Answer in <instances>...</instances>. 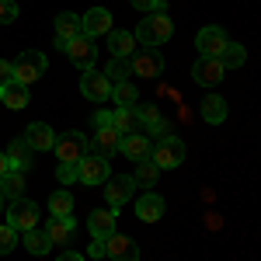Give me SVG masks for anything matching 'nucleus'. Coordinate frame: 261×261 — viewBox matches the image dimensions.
Instances as JSON below:
<instances>
[{
  "instance_id": "nucleus-1",
  "label": "nucleus",
  "mask_w": 261,
  "mask_h": 261,
  "mask_svg": "<svg viewBox=\"0 0 261 261\" xmlns=\"http://www.w3.org/2000/svg\"><path fill=\"white\" fill-rule=\"evenodd\" d=\"M171 32H174V24H171L167 14H146V18L140 21V28H136L133 39L143 42L146 49H157V45H164V42L171 39Z\"/></svg>"
},
{
  "instance_id": "nucleus-2",
  "label": "nucleus",
  "mask_w": 261,
  "mask_h": 261,
  "mask_svg": "<svg viewBox=\"0 0 261 261\" xmlns=\"http://www.w3.org/2000/svg\"><path fill=\"white\" fill-rule=\"evenodd\" d=\"M150 161L157 164L161 171L181 167V164H185V143H181L178 136H164V140H157V146L150 150Z\"/></svg>"
},
{
  "instance_id": "nucleus-3",
  "label": "nucleus",
  "mask_w": 261,
  "mask_h": 261,
  "mask_svg": "<svg viewBox=\"0 0 261 261\" xmlns=\"http://www.w3.org/2000/svg\"><path fill=\"white\" fill-rule=\"evenodd\" d=\"M14 66V81L18 84H35L39 77H45V53H39V49H28V53H21L18 63H11Z\"/></svg>"
},
{
  "instance_id": "nucleus-4",
  "label": "nucleus",
  "mask_w": 261,
  "mask_h": 261,
  "mask_svg": "<svg viewBox=\"0 0 261 261\" xmlns=\"http://www.w3.org/2000/svg\"><path fill=\"white\" fill-rule=\"evenodd\" d=\"M129 73L133 77H146V81H157L164 73V56L157 49H136L129 56Z\"/></svg>"
},
{
  "instance_id": "nucleus-5",
  "label": "nucleus",
  "mask_w": 261,
  "mask_h": 261,
  "mask_svg": "<svg viewBox=\"0 0 261 261\" xmlns=\"http://www.w3.org/2000/svg\"><path fill=\"white\" fill-rule=\"evenodd\" d=\"M7 226H14L18 233L35 230V226H39V205L32 199H14L7 205Z\"/></svg>"
},
{
  "instance_id": "nucleus-6",
  "label": "nucleus",
  "mask_w": 261,
  "mask_h": 261,
  "mask_svg": "<svg viewBox=\"0 0 261 261\" xmlns=\"http://www.w3.org/2000/svg\"><path fill=\"white\" fill-rule=\"evenodd\" d=\"M108 178H112V171H108V161L105 157L87 153L84 161H77V181H84V185H105Z\"/></svg>"
},
{
  "instance_id": "nucleus-7",
  "label": "nucleus",
  "mask_w": 261,
  "mask_h": 261,
  "mask_svg": "<svg viewBox=\"0 0 261 261\" xmlns=\"http://www.w3.org/2000/svg\"><path fill=\"white\" fill-rule=\"evenodd\" d=\"M66 49V56L77 63L81 70H94V60H98V49H94V39H87V35H73V39L63 45Z\"/></svg>"
},
{
  "instance_id": "nucleus-8",
  "label": "nucleus",
  "mask_w": 261,
  "mask_h": 261,
  "mask_svg": "<svg viewBox=\"0 0 261 261\" xmlns=\"http://www.w3.org/2000/svg\"><path fill=\"white\" fill-rule=\"evenodd\" d=\"M105 258L108 261H140V247H136L133 237L112 233V237H105Z\"/></svg>"
},
{
  "instance_id": "nucleus-9",
  "label": "nucleus",
  "mask_w": 261,
  "mask_h": 261,
  "mask_svg": "<svg viewBox=\"0 0 261 261\" xmlns=\"http://www.w3.org/2000/svg\"><path fill=\"white\" fill-rule=\"evenodd\" d=\"M112 87H115V84L108 81L105 73H98V70H84V77H81V94H84V98L108 101V98H112Z\"/></svg>"
},
{
  "instance_id": "nucleus-10",
  "label": "nucleus",
  "mask_w": 261,
  "mask_h": 261,
  "mask_svg": "<svg viewBox=\"0 0 261 261\" xmlns=\"http://www.w3.org/2000/svg\"><path fill=\"white\" fill-rule=\"evenodd\" d=\"M53 150H56V157H60V161H84V157H87V140H84L81 133H63V136H56V146H53Z\"/></svg>"
},
{
  "instance_id": "nucleus-11",
  "label": "nucleus",
  "mask_w": 261,
  "mask_h": 261,
  "mask_svg": "<svg viewBox=\"0 0 261 261\" xmlns=\"http://www.w3.org/2000/svg\"><path fill=\"white\" fill-rule=\"evenodd\" d=\"M81 32L87 35V39H101V35H108V32H112V14H108L105 7H91V11L81 18Z\"/></svg>"
},
{
  "instance_id": "nucleus-12",
  "label": "nucleus",
  "mask_w": 261,
  "mask_h": 261,
  "mask_svg": "<svg viewBox=\"0 0 261 261\" xmlns=\"http://www.w3.org/2000/svg\"><path fill=\"white\" fill-rule=\"evenodd\" d=\"M226 42H230L226 32L216 28V24H209V28H202L199 35H195V49H199V56H220Z\"/></svg>"
},
{
  "instance_id": "nucleus-13",
  "label": "nucleus",
  "mask_w": 261,
  "mask_h": 261,
  "mask_svg": "<svg viewBox=\"0 0 261 261\" xmlns=\"http://www.w3.org/2000/svg\"><path fill=\"white\" fill-rule=\"evenodd\" d=\"M223 63L216 60V56H199L195 60V66H192V77L202 84V87H213V84H220L223 81Z\"/></svg>"
},
{
  "instance_id": "nucleus-14",
  "label": "nucleus",
  "mask_w": 261,
  "mask_h": 261,
  "mask_svg": "<svg viewBox=\"0 0 261 261\" xmlns=\"http://www.w3.org/2000/svg\"><path fill=\"white\" fill-rule=\"evenodd\" d=\"M119 143H122V133L115 129V125H105V129L94 133V140L87 143V146H94V153L108 161V157H115V153H119Z\"/></svg>"
},
{
  "instance_id": "nucleus-15",
  "label": "nucleus",
  "mask_w": 261,
  "mask_h": 261,
  "mask_svg": "<svg viewBox=\"0 0 261 261\" xmlns=\"http://www.w3.org/2000/svg\"><path fill=\"white\" fill-rule=\"evenodd\" d=\"M73 233H77L73 216H49L45 220V237H49V244H70Z\"/></svg>"
},
{
  "instance_id": "nucleus-16",
  "label": "nucleus",
  "mask_w": 261,
  "mask_h": 261,
  "mask_svg": "<svg viewBox=\"0 0 261 261\" xmlns=\"http://www.w3.org/2000/svg\"><path fill=\"white\" fill-rule=\"evenodd\" d=\"M87 230H91L94 241L112 237V233H115V209H112V205H108V209H94V213L87 216Z\"/></svg>"
},
{
  "instance_id": "nucleus-17",
  "label": "nucleus",
  "mask_w": 261,
  "mask_h": 261,
  "mask_svg": "<svg viewBox=\"0 0 261 261\" xmlns=\"http://www.w3.org/2000/svg\"><path fill=\"white\" fill-rule=\"evenodd\" d=\"M112 125L119 129L122 136L146 133V125H143V119H140V112H136V108H115V112H112Z\"/></svg>"
},
{
  "instance_id": "nucleus-18",
  "label": "nucleus",
  "mask_w": 261,
  "mask_h": 261,
  "mask_svg": "<svg viewBox=\"0 0 261 261\" xmlns=\"http://www.w3.org/2000/svg\"><path fill=\"white\" fill-rule=\"evenodd\" d=\"M133 178L129 174H119V178H108L105 181V199H108V205L115 209V205H122V202H129V195H133Z\"/></svg>"
},
{
  "instance_id": "nucleus-19",
  "label": "nucleus",
  "mask_w": 261,
  "mask_h": 261,
  "mask_svg": "<svg viewBox=\"0 0 261 261\" xmlns=\"http://www.w3.org/2000/svg\"><path fill=\"white\" fill-rule=\"evenodd\" d=\"M21 140L28 143L32 150H53V146H56V133H53L45 122H32V125L24 129V136H21Z\"/></svg>"
},
{
  "instance_id": "nucleus-20",
  "label": "nucleus",
  "mask_w": 261,
  "mask_h": 261,
  "mask_svg": "<svg viewBox=\"0 0 261 261\" xmlns=\"http://www.w3.org/2000/svg\"><path fill=\"white\" fill-rule=\"evenodd\" d=\"M119 150L129 157V161H150V150H153V143L146 140L143 133H136V136H122V143H119Z\"/></svg>"
},
{
  "instance_id": "nucleus-21",
  "label": "nucleus",
  "mask_w": 261,
  "mask_h": 261,
  "mask_svg": "<svg viewBox=\"0 0 261 261\" xmlns=\"http://www.w3.org/2000/svg\"><path fill=\"white\" fill-rule=\"evenodd\" d=\"M73 35H84L81 32V14H73V11H63L60 18H56V45H66V42L73 39Z\"/></svg>"
},
{
  "instance_id": "nucleus-22",
  "label": "nucleus",
  "mask_w": 261,
  "mask_h": 261,
  "mask_svg": "<svg viewBox=\"0 0 261 261\" xmlns=\"http://www.w3.org/2000/svg\"><path fill=\"white\" fill-rule=\"evenodd\" d=\"M0 101L7 105V108H14V112H21V108H28V87L18 81H7L4 87H0Z\"/></svg>"
},
{
  "instance_id": "nucleus-23",
  "label": "nucleus",
  "mask_w": 261,
  "mask_h": 261,
  "mask_svg": "<svg viewBox=\"0 0 261 261\" xmlns=\"http://www.w3.org/2000/svg\"><path fill=\"white\" fill-rule=\"evenodd\" d=\"M136 216H140L143 223H157L164 216V199L157 192H146V195L136 202Z\"/></svg>"
},
{
  "instance_id": "nucleus-24",
  "label": "nucleus",
  "mask_w": 261,
  "mask_h": 261,
  "mask_svg": "<svg viewBox=\"0 0 261 261\" xmlns=\"http://www.w3.org/2000/svg\"><path fill=\"white\" fill-rule=\"evenodd\" d=\"M32 153H35V150L24 140H14L7 146V164H11V171H28V167H32Z\"/></svg>"
},
{
  "instance_id": "nucleus-25",
  "label": "nucleus",
  "mask_w": 261,
  "mask_h": 261,
  "mask_svg": "<svg viewBox=\"0 0 261 261\" xmlns=\"http://www.w3.org/2000/svg\"><path fill=\"white\" fill-rule=\"evenodd\" d=\"M108 49H112V56H119V60H129L133 53H136V39L129 35V32H108Z\"/></svg>"
},
{
  "instance_id": "nucleus-26",
  "label": "nucleus",
  "mask_w": 261,
  "mask_h": 261,
  "mask_svg": "<svg viewBox=\"0 0 261 261\" xmlns=\"http://www.w3.org/2000/svg\"><path fill=\"white\" fill-rule=\"evenodd\" d=\"M24 192V171H4L0 174V199H21Z\"/></svg>"
},
{
  "instance_id": "nucleus-27",
  "label": "nucleus",
  "mask_w": 261,
  "mask_h": 261,
  "mask_svg": "<svg viewBox=\"0 0 261 261\" xmlns=\"http://www.w3.org/2000/svg\"><path fill=\"white\" fill-rule=\"evenodd\" d=\"M216 60L223 63V70H241L244 60H247V49H244L241 42H226V45H223V53L216 56Z\"/></svg>"
},
{
  "instance_id": "nucleus-28",
  "label": "nucleus",
  "mask_w": 261,
  "mask_h": 261,
  "mask_svg": "<svg viewBox=\"0 0 261 261\" xmlns=\"http://www.w3.org/2000/svg\"><path fill=\"white\" fill-rule=\"evenodd\" d=\"M157 178H161V167L153 161H140L136 171H133V185H136V188H153Z\"/></svg>"
},
{
  "instance_id": "nucleus-29",
  "label": "nucleus",
  "mask_w": 261,
  "mask_h": 261,
  "mask_svg": "<svg viewBox=\"0 0 261 261\" xmlns=\"http://www.w3.org/2000/svg\"><path fill=\"white\" fill-rule=\"evenodd\" d=\"M202 119L209 122V125H220V122L226 119V101H223L220 94H209V98L202 101Z\"/></svg>"
},
{
  "instance_id": "nucleus-30",
  "label": "nucleus",
  "mask_w": 261,
  "mask_h": 261,
  "mask_svg": "<svg viewBox=\"0 0 261 261\" xmlns=\"http://www.w3.org/2000/svg\"><path fill=\"white\" fill-rule=\"evenodd\" d=\"M24 247H28L32 254H45L53 244H49V237H45V230L35 226V230H24Z\"/></svg>"
},
{
  "instance_id": "nucleus-31",
  "label": "nucleus",
  "mask_w": 261,
  "mask_h": 261,
  "mask_svg": "<svg viewBox=\"0 0 261 261\" xmlns=\"http://www.w3.org/2000/svg\"><path fill=\"white\" fill-rule=\"evenodd\" d=\"M49 213L53 216H73V195L70 192H56L49 199Z\"/></svg>"
},
{
  "instance_id": "nucleus-32",
  "label": "nucleus",
  "mask_w": 261,
  "mask_h": 261,
  "mask_svg": "<svg viewBox=\"0 0 261 261\" xmlns=\"http://www.w3.org/2000/svg\"><path fill=\"white\" fill-rule=\"evenodd\" d=\"M105 77H108L112 84L129 81V60H119V56H112V63L105 66Z\"/></svg>"
},
{
  "instance_id": "nucleus-33",
  "label": "nucleus",
  "mask_w": 261,
  "mask_h": 261,
  "mask_svg": "<svg viewBox=\"0 0 261 261\" xmlns=\"http://www.w3.org/2000/svg\"><path fill=\"white\" fill-rule=\"evenodd\" d=\"M112 98L119 101V108H133V105H136V87L129 81H122V84L112 87Z\"/></svg>"
},
{
  "instance_id": "nucleus-34",
  "label": "nucleus",
  "mask_w": 261,
  "mask_h": 261,
  "mask_svg": "<svg viewBox=\"0 0 261 261\" xmlns=\"http://www.w3.org/2000/svg\"><path fill=\"white\" fill-rule=\"evenodd\" d=\"M14 247H18V230L4 223V226H0V254H11Z\"/></svg>"
},
{
  "instance_id": "nucleus-35",
  "label": "nucleus",
  "mask_w": 261,
  "mask_h": 261,
  "mask_svg": "<svg viewBox=\"0 0 261 261\" xmlns=\"http://www.w3.org/2000/svg\"><path fill=\"white\" fill-rule=\"evenodd\" d=\"M129 4L146 14H167V0H129Z\"/></svg>"
},
{
  "instance_id": "nucleus-36",
  "label": "nucleus",
  "mask_w": 261,
  "mask_h": 261,
  "mask_svg": "<svg viewBox=\"0 0 261 261\" xmlns=\"http://www.w3.org/2000/svg\"><path fill=\"white\" fill-rule=\"evenodd\" d=\"M56 178H60V185H73V181H77V164H73V161H60Z\"/></svg>"
},
{
  "instance_id": "nucleus-37",
  "label": "nucleus",
  "mask_w": 261,
  "mask_h": 261,
  "mask_svg": "<svg viewBox=\"0 0 261 261\" xmlns=\"http://www.w3.org/2000/svg\"><path fill=\"white\" fill-rule=\"evenodd\" d=\"M18 21V4L14 0H0V24H11Z\"/></svg>"
},
{
  "instance_id": "nucleus-38",
  "label": "nucleus",
  "mask_w": 261,
  "mask_h": 261,
  "mask_svg": "<svg viewBox=\"0 0 261 261\" xmlns=\"http://www.w3.org/2000/svg\"><path fill=\"white\" fill-rule=\"evenodd\" d=\"M7 81H14V66H11L7 60H0V87H4Z\"/></svg>"
},
{
  "instance_id": "nucleus-39",
  "label": "nucleus",
  "mask_w": 261,
  "mask_h": 261,
  "mask_svg": "<svg viewBox=\"0 0 261 261\" xmlns=\"http://www.w3.org/2000/svg\"><path fill=\"white\" fill-rule=\"evenodd\" d=\"M87 254H91V258H105V241H94L87 247Z\"/></svg>"
},
{
  "instance_id": "nucleus-40",
  "label": "nucleus",
  "mask_w": 261,
  "mask_h": 261,
  "mask_svg": "<svg viewBox=\"0 0 261 261\" xmlns=\"http://www.w3.org/2000/svg\"><path fill=\"white\" fill-rule=\"evenodd\" d=\"M94 125H98V129L112 125V112H98V115H94Z\"/></svg>"
},
{
  "instance_id": "nucleus-41",
  "label": "nucleus",
  "mask_w": 261,
  "mask_h": 261,
  "mask_svg": "<svg viewBox=\"0 0 261 261\" xmlns=\"http://www.w3.org/2000/svg\"><path fill=\"white\" fill-rule=\"evenodd\" d=\"M60 261H84V254H77V251H63Z\"/></svg>"
},
{
  "instance_id": "nucleus-42",
  "label": "nucleus",
  "mask_w": 261,
  "mask_h": 261,
  "mask_svg": "<svg viewBox=\"0 0 261 261\" xmlns=\"http://www.w3.org/2000/svg\"><path fill=\"white\" fill-rule=\"evenodd\" d=\"M4 171H11V164H7V153H0V174Z\"/></svg>"
},
{
  "instance_id": "nucleus-43",
  "label": "nucleus",
  "mask_w": 261,
  "mask_h": 261,
  "mask_svg": "<svg viewBox=\"0 0 261 261\" xmlns=\"http://www.w3.org/2000/svg\"><path fill=\"white\" fill-rule=\"evenodd\" d=\"M0 209H4V199H0Z\"/></svg>"
}]
</instances>
